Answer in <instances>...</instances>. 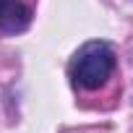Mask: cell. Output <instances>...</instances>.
Masks as SVG:
<instances>
[{
    "label": "cell",
    "instance_id": "6da1fadb",
    "mask_svg": "<svg viewBox=\"0 0 133 133\" xmlns=\"http://www.w3.org/2000/svg\"><path fill=\"white\" fill-rule=\"evenodd\" d=\"M71 81L76 89L97 91L115 73V52L107 42H86L71 60Z\"/></svg>",
    "mask_w": 133,
    "mask_h": 133
},
{
    "label": "cell",
    "instance_id": "7a4b0ae2",
    "mask_svg": "<svg viewBox=\"0 0 133 133\" xmlns=\"http://www.w3.org/2000/svg\"><path fill=\"white\" fill-rule=\"evenodd\" d=\"M29 26V8L21 0H0V29L16 34Z\"/></svg>",
    "mask_w": 133,
    "mask_h": 133
}]
</instances>
